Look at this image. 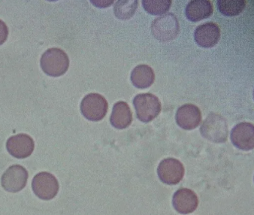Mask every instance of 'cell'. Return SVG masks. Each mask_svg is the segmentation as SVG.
<instances>
[{
	"label": "cell",
	"instance_id": "cell-17",
	"mask_svg": "<svg viewBox=\"0 0 254 215\" xmlns=\"http://www.w3.org/2000/svg\"><path fill=\"white\" fill-rule=\"evenodd\" d=\"M217 4L219 11L223 15L235 17L245 10L247 2L245 0H218Z\"/></svg>",
	"mask_w": 254,
	"mask_h": 215
},
{
	"label": "cell",
	"instance_id": "cell-13",
	"mask_svg": "<svg viewBox=\"0 0 254 215\" xmlns=\"http://www.w3.org/2000/svg\"><path fill=\"white\" fill-rule=\"evenodd\" d=\"M172 204L175 210L182 215L195 212L198 207V200L196 194L188 188L177 191L172 199Z\"/></svg>",
	"mask_w": 254,
	"mask_h": 215
},
{
	"label": "cell",
	"instance_id": "cell-11",
	"mask_svg": "<svg viewBox=\"0 0 254 215\" xmlns=\"http://www.w3.org/2000/svg\"><path fill=\"white\" fill-rule=\"evenodd\" d=\"M194 39L197 45L201 48H213L220 40V27L213 22L200 25L194 33Z\"/></svg>",
	"mask_w": 254,
	"mask_h": 215
},
{
	"label": "cell",
	"instance_id": "cell-7",
	"mask_svg": "<svg viewBox=\"0 0 254 215\" xmlns=\"http://www.w3.org/2000/svg\"><path fill=\"white\" fill-rule=\"evenodd\" d=\"M185 167L179 159L167 158L159 164L157 174L164 184L175 185L181 182L185 175Z\"/></svg>",
	"mask_w": 254,
	"mask_h": 215
},
{
	"label": "cell",
	"instance_id": "cell-3",
	"mask_svg": "<svg viewBox=\"0 0 254 215\" xmlns=\"http://www.w3.org/2000/svg\"><path fill=\"white\" fill-rule=\"evenodd\" d=\"M136 116L143 123H149L155 119L161 112V102L158 97L152 93H141L133 99Z\"/></svg>",
	"mask_w": 254,
	"mask_h": 215
},
{
	"label": "cell",
	"instance_id": "cell-2",
	"mask_svg": "<svg viewBox=\"0 0 254 215\" xmlns=\"http://www.w3.org/2000/svg\"><path fill=\"white\" fill-rule=\"evenodd\" d=\"M201 136L214 143H224L228 138L226 120L219 114L211 112L200 128Z\"/></svg>",
	"mask_w": 254,
	"mask_h": 215
},
{
	"label": "cell",
	"instance_id": "cell-9",
	"mask_svg": "<svg viewBox=\"0 0 254 215\" xmlns=\"http://www.w3.org/2000/svg\"><path fill=\"white\" fill-rule=\"evenodd\" d=\"M34 147L33 139L23 133L10 137L6 143L8 153L17 159H24L30 156L34 150Z\"/></svg>",
	"mask_w": 254,
	"mask_h": 215
},
{
	"label": "cell",
	"instance_id": "cell-6",
	"mask_svg": "<svg viewBox=\"0 0 254 215\" xmlns=\"http://www.w3.org/2000/svg\"><path fill=\"white\" fill-rule=\"evenodd\" d=\"M33 192L39 198L50 200L55 198L59 191V183L55 175L42 172L33 178L32 182Z\"/></svg>",
	"mask_w": 254,
	"mask_h": 215
},
{
	"label": "cell",
	"instance_id": "cell-1",
	"mask_svg": "<svg viewBox=\"0 0 254 215\" xmlns=\"http://www.w3.org/2000/svg\"><path fill=\"white\" fill-rule=\"evenodd\" d=\"M40 64L45 74L52 77H60L68 71L69 59L62 49L50 48L42 55Z\"/></svg>",
	"mask_w": 254,
	"mask_h": 215
},
{
	"label": "cell",
	"instance_id": "cell-16",
	"mask_svg": "<svg viewBox=\"0 0 254 215\" xmlns=\"http://www.w3.org/2000/svg\"><path fill=\"white\" fill-rule=\"evenodd\" d=\"M155 74L149 66L141 64L137 66L131 73V81L138 89H146L154 84Z\"/></svg>",
	"mask_w": 254,
	"mask_h": 215
},
{
	"label": "cell",
	"instance_id": "cell-20",
	"mask_svg": "<svg viewBox=\"0 0 254 215\" xmlns=\"http://www.w3.org/2000/svg\"><path fill=\"white\" fill-rule=\"evenodd\" d=\"M8 36V27L2 20H0V45H2L6 41Z\"/></svg>",
	"mask_w": 254,
	"mask_h": 215
},
{
	"label": "cell",
	"instance_id": "cell-5",
	"mask_svg": "<svg viewBox=\"0 0 254 215\" xmlns=\"http://www.w3.org/2000/svg\"><path fill=\"white\" fill-rule=\"evenodd\" d=\"M109 104L106 98L99 93H90L81 101V112L90 121L103 120L107 114Z\"/></svg>",
	"mask_w": 254,
	"mask_h": 215
},
{
	"label": "cell",
	"instance_id": "cell-14",
	"mask_svg": "<svg viewBox=\"0 0 254 215\" xmlns=\"http://www.w3.org/2000/svg\"><path fill=\"white\" fill-rule=\"evenodd\" d=\"M214 8L208 0H192L187 5L186 16L192 22H198L212 15Z\"/></svg>",
	"mask_w": 254,
	"mask_h": 215
},
{
	"label": "cell",
	"instance_id": "cell-19",
	"mask_svg": "<svg viewBox=\"0 0 254 215\" xmlns=\"http://www.w3.org/2000/svg\"><path fill=\"white\" fill-rule=\"evenodd\" d=\"M143 7L148 14L152 15H160L165 14L169 11L172 5L171 0H163V1H142Z\"/></svg>",
	"mask_w": 254,
	"mask_h": 215
},
{
	"label": "cell",
	"instance_id": "cell-12",
	"mask_svg": "<svg viewBox=\"0 0 254 215\" xmlns=\"http://www.w3.org/2000/svg\"><path fill=\"white\" fill-rule=\"evenodd\" d=\"M175 119L181 128L186 130H193L201 123V111L196 105L185 104L177 111Z\"/></svg>",
	"mask_w": 254,
	"mask_h": 215
},
{
	"label": "cell",
	"instance_id": "cell-10",
	"mask_svg": "<svg viewBox=\"0 0 254 215\" xmlns=\"http://www.w3.org/2000/svg\"><path fill=\"white\" fill-rule=\"evenodd\" d=\"M233 144L240 150H251L254 147V126L251 123L237 124L231 132Z\"/></svg>",
	"mask_w": 254,
	"mask_h": 215
},
{
	"label": "cell",
	"instance_id": "cell-15",
	"mask_svg": "<svg viewBox=\"0 0 254 215\" xmlns=\"http://www.w3.org/2000/svg\"><path fill=\"white\" fill-rule=\"evenodd\" d=\"M132 121V113L127 102H117L115 104L111 115V124L118 130L127 128Z\"/></svg>",
	"mask_w": 254,
	"mask_h": 215
},
{
	"label": "cell",
	"instance_id": "cell-8",
	"mask_svg": "<svg viewBox=\"0 0 254 215\" xmlns=\"http://www.w3.org/2000/svg\"><path fill=\"white\" fill-rule=\"evenodd\" d=\"M28 172L20 165L10 166L2 176L1 184L4 190L11 193L22 191L27 184Z\"/></svg>",
	"mask_w": 254,
	"mask_h": 215
},
{
	"label": "cell",
	"instance_id": "cell-18",
	"mask_svg": "<svg viewBox=\"0 0 254 215\" xmlns=\"http://www.w3.org/2000/svg\"><path fill=\"white\" fill-rule=\"evenodd\" d=\"M138 8L137 0H127V1H118L115 5L114 11L115 16L121 20H127L131 18L135 14Z\"/></svg>",
	"mask_w": 254,
	"mask_h": 215
},
{
	"label": "cell",
	"instance_id": "cell-4",
	"mask_svg": "<svg viewBox=\"0 0 254 215\" xmlns=\"http://www.w3.org/2000/svg\"><path fill=\"white\" fill-rule=\"evenodd\" d=\"M180 31L179 20L172 13L155 19L151 25V32L155 39L161 42H170Z\"/></svg>",
	"mask_w": 254,
	"mask_h": 215
}]
</instances>
